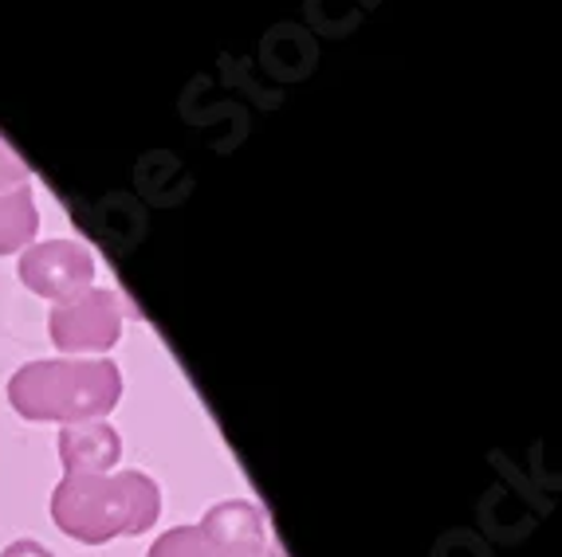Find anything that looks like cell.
I'll return each mask as SVG.
<instances>
[{"label": "cell", "instance_id": "1", "mask_svg": "<svg viewBox=\"0 0 562 557\" xmlns=\"http://www.w3.org/2000/svg\"><path fill=\"white\" fill-rule=\"evenodd\" d=\"M161 491L146 471L119 475H64L52 495V519L67 538L106 546L134 538L158 522Z\"/></svg>", "mask_w": 562, "mask_h": 557}, {"label": "cell", "instance_id": "2", "mask_svg": "<svg viewBox=\"0 0 562 557\" xmlns=\"http://www.w3.org/2000/svg\"><path fill=\"white\" fill-rule=\"evenodd\" d=\"M122 400V373L106 357L76 362L52 357L29 362L12 373L9 405L32 424H79V420H106Z\"/></svg>", "mask_w": 562, "mask_h": 557}, {"label": "cell", "instance_id": "3", "mask_svg": "<svg viewBox=\"0 0 562 557\" xmlns=\"http://www.w3.org/2000/svg\"><path fill=\"white\" fill-rule=\"evenodd\" d=\"M47 334L59 353L71 357H103L122 338V303L114 291L91 287L71 303H59L47 315Z\"/></svg>", "mask_w": 562, "mask_h": 557}, {"label": "cell", "instance_id": "4", "mask_svg": "<svg viewBox=\"0 0 562 557\" xmlns=\"http://www.w3.org/2000/svg\"><path fill=\"white\" fill-rule=\"evenodd\" d=\"M20 283L40 298L71 303L94 283V255L79 240H40L20 251Z\"/></svg>", "mask_w": 562, "mask_h": 557}, {"label": "cell", "instance_id": "5", "mask_svg": "<svg viewBox=\"0 0 562 557\" xmlns=\"http://www.w3.org/2000/svg\"><path fill=\"white\" fill-rule=\"evenodd\" d=\"M198 530L221 554H248V549L272 546L268 514L256 502H244V499H225L216 502V507H209Z\"/></svg>", "mask_w": 562, "mask_h": 557}, {"label": "cell", "instance_id": "6", "mask_svg": "<svg viewBox=\"0 0 562 557\" xmlns=\"http://www.w3.org/2000/svg\"><path fill=\"white\" fill-rule=\"evenodd\" d=\"M122 459V436L106 420H79L59 432L64 475H111Z\"/></svg>", "mask_w": 562, "mask_h": 557}, {"label": "cell", "instance_id": "7", "mask_svg": "<svg viewBox=\"0 0 562 557\" xmlns=\"http://www.w3.org/2000/svg\"><path fill=\"white\" fill-rule=\"evenodd\" d=\"M40 232V213H36V196L32 185H20L0 193V255H12V251H24Z\"/></svg>", "mask_w": 562, "mask_h": 557}, {"label": "cell", "instance_id": "8", "mask_svg": "<svg viewBox=\"0 0 562 557\" xmlns=\"http://www.w3.org/2000/svg\"><path fill=\"white\" fill-rule=\"evenodd\" d=\"M150 557H221V549L198 526H173L154 542Z\"/></svg>", "mask_w": 562, "mask_h": 557}, {"label": "cell", "instance_id": "9", "mask_svg": "<svg viewBox=\"0 0 562 557\" xmlns=\"http://www.w3.org/2000/svg\"><path fill=\"white\" fill-rule=\"evenodd\" d=\"M20 185H32L29 166L0 141V193H9V189H20Z\"/></svg>", "mask_w": 562, "mask_h": 557}, {"label": "cell", "instance_id": "10", "mask_svg": "<svg viewBox=\"0 0 562 557\" xmlns=\"http://www.w3.org/2000/svg\"><path fill=\"white\" fill-rule=\"evenodd\" d=\"M0 557H56V554H52L47 546H40V542H32V538H16L0 549Z\"/></svg>", "mask_w": 562, "mask_h": 557}, {"label": "cell", "instance_id": "11", "mask_svg": "<svg viewBox=\"0 0 562 557\" xmlns=\"http://www.w3.org/2000/svg\"><path fill=\"white\" fill-rule=\"evenodd\" d=\"M221 557H283L276 546H263V549H248V554H221Z\"/></svg>", "mask_w": 562, "mask_h": 557}]
</instances>
